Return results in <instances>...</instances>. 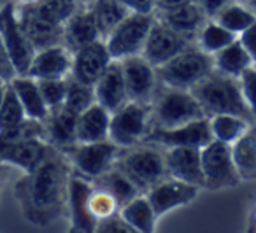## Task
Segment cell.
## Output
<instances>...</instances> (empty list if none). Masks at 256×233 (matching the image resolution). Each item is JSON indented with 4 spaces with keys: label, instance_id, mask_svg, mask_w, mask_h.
<instances>
[{
    "label": "cell",
    "instance_id": "6da1fadb",
    "mask_svg": "<svg viewBox=\"0 0 256 233\" xmlns=\"http://www.w3.org/2000/svg\"><path fill=\"white\" fill-rule=\"evenodd\" d=\"M72 165L51 146L46 158L14 182V196L23 216L36 226H50L67 214Z\"/></svg>",
    "mask_w": 256,
    "mask_h": 233
},
{
    "label": "cell",
    "instance_id": "7a4b0ae2",
    "mask_svg": "<svg viewBox=\"0 0 256 233\" xmlns=\"http://www.w3.org/2000/svg\"><path fill=\"white\" fill-rule=\"evenodd\" d=\"M190 92L198 100L207 118L218 116V114H232V116H240L252 123L251 110L244 100L240 81L237 78H230V76L212 70Z\"/></svg>",
    "mask_w": 256,
    "mask_h": 233
},
{
    "label": "cell",
    "instance_id": "3957f363",
    "mask_svg": "<svg viewBox=\"0 0 256 233\" xmlns=\"http://www.w3.org/2000/svg\"><path fill=\"white\" fill-rule=\"evenodd\" d=\"M114 166L126 174V177L139 188L140 193H146L156 182L168 177L165 149L148 142L132 148H123L118 154Z\"/></svg>",
    "mask_w": 256,
    "mask_h": 233
},
{
    "label": "cell",
    "instance_id": "277c9868",
    "mask_svg": "<svg viewBox=\"0 0 256 233\" xmlns=\"http://www.w3.org/2000/svg\"><path fill=\"white\" fill-rule=\"evenodd\" d=\"M150 106L151 124L154 128H174L207 118L192 92L172 88L164 82H158Z\"/></svg>",
    "mask_w": 256,
    "mask_h": 233
},
{
    "label": "cell",
    "instance_id": "5b68a950",
    "mask_svg": "<svg viewBox=\"0 0 256 233\" xmlns=\"http://www.w3.org/2000/svg\"><path fill=\"white\" fill-rule=\"evenodd\" d=\"M214 70L212 54L204 53L195 44L176 54L167 64L156 67L158 81L172 88L192 90Z\"/></svg>",
    "mask_w": 256,
    "mask_h": 233
},
{
    "label": "cell",
    "instance_id": "8992f818",
    "mask_svg": "<svg viewBox=\"0 0 256 233\" xmlns=\"http://www.w3.org/2000/svg\"><path fill=\"white\" fill-rule=\"evenodd\" d=\"M151 106L128 100L123 107L110 114L109 140L118 148L142 144L151 130Z\"/></svg>",
    "mask_w": 256,
    "mask_h": 233
},
{
    "label": "cell",
    "instance_id": "52a82bcc",
    "mask_svg": "<svg viewBox=\"0 0 256 233\" xmlns=\"http://www.w3.org/2000/svg\"><path fill=\"white\" fill-rule=\"evenodd\" d=\"M154 23V14L130 12L109 36L106 37V46L112 60H124L128 56L142 54L148 36Z\"/></svg>",
    "mask_w": 256,
    "mask_h": 233
},
{
    "label": "cell",
    "instance_id": "ba28073f",
    "mask_svg": "<svg viewBox=\"0 0 256 233\" xmlns=\"http://www.w3.org/2000/svg\"><path fill=\"white\" fill-rule=\"evenodd\" d=\"M204 172V190L221 191L235 188L242 182L232 156V146L220 140H210L200 149Z\"/></svg>",
    "mask_w": 256,
    "mask_h": 233
},
{
    "label": "cell",
    "instance_id": "9c48e42d",
    "mask_svg": "<svg viewBox=\"0 0 256 233\" xmlns=\"http://www.w3.org/2000/svg\"><path fill=\"white\" fill-rule=\"evenodd\" d=\"M121 148L114 142H76L74 146L64 149V154L70 162L74 172L81 174L82 177L93 180L100 174L112 168L118 160Z\"/></svg>",
    "mask_w": 256,
    "mask_h": 233
},
{
    "label": "cell",
    "instance_id": "30bf717a",
    "mask_svg": "<svg viewBox=\"0 0 256 233\" xmlns=\"http://www.w3.org/2000/svg\"><path fill=\"white\" fill-rule=\"evenodd\" d=\"M0 39L14 64L18 76H26L37 51L20 25L14 2H8L0 8Z\"/></svg>",
    "mask_w": 256,
    "mask_h": 233
},
{
    "label": "cell",
    "instance_id": "8fae6325",
    "mask_svg": "<svg viewBox=\"0 0 256 233\" xmlns=\"http://www.w3.org/2000/svg\"><path fill=\"white\" fill-rule=\"evenodd\" d=\"M210 140H212V134H210L209 118L192 121V123H186V124H179V126L174 128L151 126L148 137L144 138V142L160 146L162 149H172V148L202 149Z\"/></svg>",
    "mask_w": 256,
    "mask_h": 233
},
{
    "label": "cell",
    "instance_id": "7c38bea8",
    "mask_svg": "<svg viewBox=\"0 0 256 233\" xmlns=\"http://www.w3.org/2000/svg\"><path fill=\"white\" fill-rule=\"evenodd\" d=\"M121 62L124 86H126L128 100L139 104H151L154 92L158 88L156 67L150 64L142 54L128 56Z\"/></svg>",
    "mask_w": 256,
    "mask_h": 233
},
{
    "label": "cell",
    "instance_id": "4fadbf2b",
    "mask_svg": "<svg viewBox=\"0 0 256 233\" xmlns=\"http://www.w3.org/2000/svg\"><path fill=\"white\" fill-rule=\"evenodd\" d=\"M190 46H193L192 40L182 37L181 34L174 32L170 26H167L165 23L158 22L154 18L153 28H151L150 36H148L142 56L153 67H160V65L167 64L168 60H172L176 54L188 50Z\"/></svg>",
    "mask_w": 256,
    "mask_h": 233
},
{
    "label": "cell",
    "instance_id": "5bb4252c",
    "mask_svg": "<svg viewBox=\"0 0 256 233\" xmlns=\"http://www.w3.org/2000/svg\"><path fill=\"white\" fill-rule=\"evenodd\" d=\"M198 193L200 188L193 186V184L182 182V180H178L174 177H165L164 180L150 188L144 194L148 196L150 204L153 205L158 218H162L174 208L184 207V205L195 202Z\"/></svg>",
    "mask_w": 256,
    "mask_h": 233
},
{
    "label": "cell",
    "instance_id": "9a60e30c",
    "mask_svg": "<svg viewBox=\"0 0 256 233\" xmlns=\"http://www.w3.org/2000/svg\"><path fill=\"white\" fill-rule=\"evenodd\" d=\"M51 146L44 138L2 140L0 138V163L28 174L46 158Z\"/></svg>",
    "mask_w": 256,
    "mask_h": 233
},
{
    "label": "cell",
    "instance_id": "2e32d148",
    "mask_svg": "<svg viewBox=\"0 0 256 233\" xmlns=\"http://www.w3.org/2000/svg\"><path fill=\"white\" fill-rule=\"evenodd\" d=\"M110 62H112V56L107 50L106 40L98 39L76 51L74 60H72L70 76L78 81L84 82V84L95 86V82L106 72Z\"/></svg>",
    "mask_w": 256,
    "mask_h": 233
},
{
    "label": "cell",
    "instance_id": "e0dca14e",
    "mask_svg": "<svg viewBox=\"0 0 256 233\" xmlns=\"http://www.w3.org/2000/svg\"><path fill=\"white\" fill-rule=\"evenodd\" d=\"M92 188V180L82 177L81 174L74 172V168H72L70 184H68L67 216L70 219V228L81 233H95L96 230V221L88 210V196Z\"/></svg>",
    "mask_w": 256,
    "mask_h": 233
},
{
    "label": "cell",
    "instance_id": "ac0fdd59",
    "mask_svg": "<svg viewBox=\"0 0 256 233\" xmlns=\"http://www.w3.org/2000/svg\"><path fill=\"white\" fill-rule=\"evenodd\" d=\"M16 14L25 36L36 48V51L62 44L64 40V26L48 22L39 16L30 6H16Z\"/></svg>",
    "mask_w": 256,
    "mask_h": 233
},
{
    "label": "cell",
    "instance_id": "d6986e66",
    "mask_svg": "<svg viewBox=\"0 0 256 233\" xmlns=\"http://www.w3.org/2000/svg\"><path fill=\"white\" fill-rule=\"evenodd\" d=\"M74 53L64 44L46 48L36 53L26 76L42 81V79H67L72 70Z\"/></svg>",
    "mask_w": 256,
    "mask_h": 233
},
{
    "label": "cell",
    "instance_id": "ffe728a7",
    "mask_svg": "<svg viewBox=\"0 0 256 233\" xmlns=\"http://www.w3.org/2000/svg\"><path fill=\"white\" fill-rule=\"evenodd\" d=\"M168 177L204 190V172L200 149L196 148H172L165 149Z\"/></svg>",
    "mask_w": 256,
    "mask_h": 233
},
{
    "label": "cell",
    "instance_id": "44dd1931",
    "mask_svg": "<svg viewBox=\"0 0 256 233\" xmlns=\"http://www.w3.org/2000/svg\"><path fill=\"white\" fill-rule=\"evenodd\" d=\"M93 90H95L96 104H100L110 114L116 112L120 107H123L128 102V93L126 86H124L123 68H121L120 60L110 62L106 72L95 82Z\"/></svg>",
    "mask_w": 256,
    "mask_h": 233
},
{
    "label": "cell",
    "instance_id": "7402d4cb",
    "mask_svg": "<svg viewBox=\"0 0 256 233\" xmlns=\"http://www.w3.org/2000/svg\"><path fill=\"white\" fill-rule=\"evenodd\" d=\"M154 18L158 22L165 23L167 26H170L174 32L181 34L182 37L192 40L193 44H195L196 36L202 30V26L209 20L204 14L202 9L196 6V2H190V4L179 6V8L174 9H167V11H156L154 12Z\"/></svg>",
    "mask_w": 256,
    "mask_h": 233
},
{
    "label": "cell",
    "instance_id": "603a6c76",
    "mask_svg": "<svg viewBox=\"0 0 256 233\" xmlns=\"http://www.w3.org/2000/svg\"><path fill=\"white\" fill-rule=\"evenodd\" d=\"M102 39L98 32V26L93 18V12L88 6H81L64 25V44L65 48L76 53L81 48Z\"/></svg>",
    "mask_w": 256,
    "mask_h": 233
},
{
    "label": "cell",
    "instance_id": "cb8c5ba5",
    "mask_svg": "<svg viewBox=\"0 0 256 233\" xmlns=\"http://www.w3.org/2000/svg\"><path fill=\"white\" fill-rule=\"evenodd\" d=\"M76 124H78V114L68 110L67 107L60 106L50 109L46 120H44L46 142L53 148L60 149V151L74 146L78 142Z\"/></svg>",
    "mask_w": 256,
    "mask_h": 233
},
{
    "label": "cell",
    "instance_id": "d4e9b609",
    "mask_svg": "<svg viewBox=\"0 0 256 233\" xmlns=\"http://www.w3.org/2000/svg\"><path fill=\"white\" fill-rule=\"evenodd\" d=\"M109 124L110 112L95 102L81 114H78V124H76L78 142L109 140Z\"/></svg>",
    "mask_w": 256,
    "mask_h": 233
},
{
    "label": "cell",
    "instance_id": "484cf974",
    "mask_svg": "<svg viewBox=\"0 0 256 233\" xmlns=\"http://www.w3.org/2000/svg\"><path fill=\"white\" fill-rule=\"evenodd\" d=\"M9 86L14 90V93H16V96H18L20 104H22L23 110H25L26 118H30V120H39V121L46 120L50 109H48L46 104H44L37 79L30 78V76H16V78L9 82Z\"/></svg>",
    "mask_w": 256,
    "mask_h": 233
},
{
    "label": "cell",
    "instance_id": "4316f807",
    "mask_svg": "<svg viewBox=\"0 0 256 233\" xmlns=\"http://www.w3.org/2000/svg\"><path fill=\"white\" fill-rule=\"evenodd\" d=\"M92 184L95 188H100V190L112 194L114 200L120 205V208L123 207L124 204H128L130 200H134L136 196L142 194L139 191V188L128 179L126 174L121 172L118 166H112V168H109L107 172L100 174L98 177H95V179L92 180Z\"/></svg>",
    "mask_w": 256,
    "mask_h": 233
},
{
    "label": "cell",
    "instance_id": "83f0119b",
    "mask_svg": "<svg viewBox=\"0 0 256 233\" xmlns=\"http://www.w3.org/2000/svg\"><path fill=\"white\" fill-rule=\"evenodd\" d=\"M118 214L123 221H126L132 228H136L140 233H154L156 232V221L160 219L144 193L124 204Z\"/></svg>",
    "mask_w": 256,
    "mask_h": 233
},
{
    "label": "cell",
    "instance_id": "f1b7e54d",
    "mask_svg": "<svg viewBox=\"0 0 256 233\" xmlns=\"http://www.w3.org/2000/svg\"><path fill=\"white\" fill-rule=\"evenodd\" d=\"M214 58V70L221 72L224 76L230 78H240L249 67L254 65V62L251 60L249 53L244 50V46L240 44V40L235 39L232 44H228L226 48H223L221 51H218L216 54H212Z\"/></svg>",
    "mask_w": 256,
    "mask_h": 233
},
{
    "label": "cell",
    "instance_id": "f546056e",
    "mask_svg": "<svg viewBox=\"0 0 256 233\" xmlns=\"http://www.w3.org/2000/svg\"><path fill=\"white\" fill-rule=\"evenodd\" d=\"M232 156L242 180L256 179V124L232 144Z\"/></svg>",
    "mask_w": 256,
    "mask_h": 233
},
{
    "label": "cell",
    "instance_id": "4dcf8cb0",
    "mask_svg": "<svg viewBox=\"0 0 256 233\" xmlns=\"http://www.w3.org/2000/svg\"><path fill=\"white\" fill-rule=\"evenodd\" d=\"M88 8L93 12L102 40H106V37L130 14L126 6L121 4L120 0H95Z\"/></svg>",
    "mask_w": 256,
    "mask_h": 233
},
{
    "label": "cell",
    "instance_id": "1f68e13d",
    "mask_svg": "<svg viewBox=\"0 0 256 233\" xmlns=\"http://www.w3.org/2000/svg\"><path fill=\"white\" fill-rule=\"evenodd\" d=\"M251 124L252 123H249L244 118L232 116V114H218V116L209 118V126H210L212 138L228 146L237 142L251 128Z\"/></svg>",
    "mask_w": 256,
    "mask_h": 233
},
{
    "label": "cell",
    "instance_id": "d6a6232c",
    "mask_svg": "<svg viewBox=\"0 0 256 233\" xmlns=\"http://www.w3.org/2000/svg\"><path fill=\"white\" fill-rule=\"evenodd\" d=\"M212 20L220 23L221 26H224L226 30H230L234 36L238 37L251 23L256 22V16L244 2L235 0V2L228 4L224 9H221Z\"/></svg>",
    "mask_w": 256,
    "mask_h": 233
},
{
    "label": "cell",
    "instance_id": "836d02e7",
    "mask_svg": "<svg viewBox=\"0 0 256 233\" xmlns=\"http://www.w3.org/2000/svg\"><path fill=\"white\" fill-rule=\"evenodd\" d=\"M237 39V36L226 30L224 26H221L214 20H207L206 25L202 26V30L198 32L195 40V46L200 48L204 53L216 54L218 51H221L223 48H226L228 44H232Z\"/></svg>",
    "mask_w": 256,
    "mask_h": 233
},
{
    "label": "cell",
    "instance_id": "e575fe53",
    "mask_svg": "<svg viewBox=\"0 0 256 233\" xmlns=\"http://www.w3.org/2000/svg\"><path fill=\"white\" fill-rule=\"evenodd\" d=\"M30 8L48 22L64 26L65 22L81 8V4L78 0H37Z\"/></svg>",
    "mask_w": 256,
    "mask_h": 233
},
{
    "label": "cell",
    "instance_id": "d590c367",
    "mask_svg": "<svg viewBox=\"0 0 256 233\" xmlns=\"http://www.w3.org/2000/svg\"><path fill=\"white\" fill-rule=\"evenodd\" d=\"M95 102L96 100H95V90H93V86L84 84V82L78 81V79H74L72 76H68L64 107H67V109L72 110L74 114H81L82 110H86Z\"/></svg>",
    "mask_w": 256,
    "mask_h": 233
},
{
    "label": "cell",
    "instance_id": "8d00e7d4",
    "mask_svg": "<svg viewBox=\"0 0 256 233\" xmlns=\"http://www.w3.org/2000/svg\"><path fill=\"white\" fill-rule=\"evenodd\" d=\"M88 210H90V214H92V218L96 221V224H98V222L116 216L118 212H120V205L114 200L112 194L100 190V188L93 186L88 196Z\"/></svg>",
    "mask_w": 256,
    "mask_h": 233
},
{
    "label": "cell",
    "instance_id": "74e56055",
    "mask_svg": "<svg viewBox=\"0 0 256 233\" xmlns=\"http://www.w3.org/2000/svg\"><path fill=\"white\" fill-rule=\"evenodd\" d=\"M26 120V114L23 110L22 104H20L18 96H16L14 90L9 84H6V93L2 106H0V132L14 128L16 124L23 123Z\"/></svg>",
    "mask_w": 256,
    "mask_h": 233
},
{
    "label": "cell",
    "instance_id": "f35d334b",
    "mask_svg": "<svg viewBox=\"0 0 256 233\" xmlns=\"http://www.w3.org/2000/svg\"><path fill=\"white\" fill-rule=\"evenodd\" d=\"M39 82L40 95L48 109L64 106L65 92H67V79H42Z\"/></svg>",
    "mask_w": 256,
    "mask_h": 233
},
{
    "label": "cell",
    "instance_id": "ab89813d",
    "mask_svg": "<svg viewBox=\"0 0 256 233\" xmlns=\"http://www.w3.org/2000/svg\"><path fill=\"white\" fill-rule=\"evenodd\" d=\"M242 88V95L248 104L252 116V124H256V65L249 67L244 74L238 78Z\"/></svg>",
    "mask_w": 256,
    "mask_h": 233
},
{
    "label": "cell",
    "instance_id": "60d3db41",
    "mask_svg": "<svg viewBox=\"0 0 256 233\" xmlns=\"http://www.w3.org/2000/svg\"><path fill=\"white\" fill-rule=\"evenodd\" d=\"M95 233H140V232L132 228L126 221H123V219L120 218V214H116V216H112V218L106 219V221L98 222Z\"/></svg>",
    "mask_w": 256,
    "mask_h": 233
},
{
    "label": "cell",
    "instance_id": "b9f144b4",
    "mask_svg": "<svg viewBox=\"0 0 256 233\" xmlns=\"http://www.w3.org/2000/svg\"><path fill=\"white\" fill-rule=\"evenodd\" d=\"M16 76H18V72H16L14 64H12V60H11V56H9L8 50H6L4 42H2V39H0V82L9 84Z\"/></svg>",
    "mask_w": 256,
    "mask_h": 233
},
{
    "label": "cell",
    "instance_id": "7bdbcfd3",
    "mask_svg": "<svg viewBox=\"0 0 256 233\" xmlns=\"http://www.w3.org/2000/svg\"><path fill=\"white\" fill-rule=\"evenodd\" d=\"M237 39L240 40V44L244 46V50L248 51L251 60L254 62V65H256V22L251 23Z\"/></svg>",
    "mask_w": 256,
    "mask_h": 233
},
{
    "label": "cell",
    "instance_id": "ee69618b",
    "mask_svg": "<svg viewBox=\"0 0 256 233\" xmlns=\"http://www.w3.org/2000/svg\"><path fill=\"white\" fill-rule=\"evenodd\" d=\"M196 6L204 11V14L207 16L209 20H212L221 9H224L228 4L235 2V0H195Z\"/></svg>",
    "mask_w": 256,
    "mask_h": 233
},
{
    "label": "cell",
    "instance_id": "f6af8a7d",
    "mask_svg": "<svg viewBox=\"0 0 256 233\" xmlns=\"http://www.w3.org/2000/svg\"><path fill=\"white\" fill-rule=\"evenodd\" d=\"M121 4L126 6L130 12H142V14H154L156 0H120Z\"/></svg>",
    "mask_w": 256,
    "mask_h": 233
},
{
    "label": "cell",
    "instance_id": "bcb514c9",
    "mask_svg": "<svg viewBox=\"0 0 256 233\" xmlns=\"http://www.w3.org/2000/svg\"><path fill=\"white\" fill-rule=\"evenodd\" d=\"M190 2H195V0H156V9H154V12L174 9V8H179V6L190 4Z\"/></svg>",
    "mask_w": 256,
    "mask_h": 233
},
{
    "label": "cell",
    "instance_id": "7dc6e473",
    "mask_svg": "<svg viewBox=\"0 0 256 233\" xmlns=\"http://www.w3.org/2000/svg\"><path fill=\"white\" fill-rule=\"evenodd\" d=\"M11 168L12 166L2 165V163H0V194H2V190H4L6 182H8L9 176H11Z\"/></svg>",
    "mask_w": 256,
    "mask_h": 233
},
{
    "label": "cell",
    "instance_id": "c3c4849f",
    "mask_svg": "<svg viewBox=\"0 0 256 233\" xmlns=\"http://www.w3.org/2000/svg\"><path fill=\"white\" fill-rule=\"evenodd\" d=\"M249 232H251V233H256V207H254V210H252V214H251V222H249Z\"/></svg>",
    "mask_w": 256,
    "mask_h": 233
},
{
    "label": "cell",
    "instance_id": "681fc988",
    "mask_svg": "<svg viewBox=\"0 0 256 233\" xmlns=\"http://www.w3.org/2000/svg\"><path fill=\"white\" fill-rule=\"evenodd\" d=\"M240 2H244V4L248 6V8L251 9V11L254 12V16H256V0H240Z\"/></svg>",
    "mask_w": 256,
    "mask_h": 233
},
{
    "label": "cell",
    "instance_id": "f907efd6",
    "mask_svg": "<svg viewBox=\"0 0 256 233\" xmlns=\"http://www.w3.org/2000/svg\"><path fill=\"white\" fill-rule=\"evenodd\" d=\"M36 2H37V0H16L14 4L16 6H34Z\"/></svg>",
    "mask_w": 256,
    "mask_h": 233
},
{
    "label": "cell",
    "instance_id": "816d5d0a",
    "mask_svg": "<svg viewBox=\"0 0 256 233\" xmlns=\"http://www.w3.org/2000/svg\"><path fill=\"white\" fill-rule=\"evenodd\" d=\"M4 93H6V84L0 82V106H2V100H4Z\"/></svg>",
    "mask_w": 256,
    "mask_h": 233
},
{
    "label": "cell",
    "instance_id": "f5cc1de1",
    "mask_svg": "<svg viewBox=\"0 0 256 233\" xmlns=\"http://www.w3.org/2000/svg\"><path fill=\"white\" fill-rule=\"evenodd\" d=\"M78 2H79L81 6H92L93 2H95V0H78Z\"/></svg>",
    "mask_w": 256,
    "mask_h": 233
},
{
    "label": "cell",
    "instance_id": "db71d44e",
    "mask_svg": "<svg viewBox=\"0 0 256 233\" xmlns=\"http://www.w3.org/2000/svg\"><path fill=\"white\" fill-rule=\"evenodd\" d=\"M68 233H81V232H78V230H74V228H70V230H68Z\"/></svg>",
    "mask_w": 256,
    "mask_h": 233
},
{
    "label": "cell",
    "instance_id": "11a10c76",
    "mask_svg": "<svg viewBox=\"0 0 256 233\" xmlns=\"http://www.w3.org/2000/svg\"><path fill=\"white\" fill-rule=\"evenodd\" d=\"M248 233H251V232H249V230H248Z\"/></svg>",
    "mask_w": 256,
    "mask_h": 233
}]
</instances>
